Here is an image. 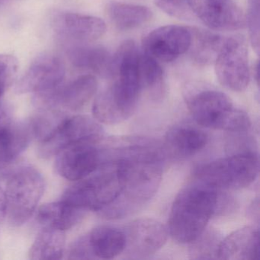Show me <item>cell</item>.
<instances>
[{"label":"cell","instance_id":"obj_27","mask_svg":"<svg viewBox=\"0 0 260 260\" xmlns=\"http://www.w3.org/2000/svg\"><path fill=\"white\" fill-rule=\"evenodd\" d=\"M139 77L141 89H149L155 95L164 89V71L158 60L147 53L140 52Z\"/></svg>","mask_w":260,"mask_h":260},{"label":"cell","instance_id":"obj_10","mask_svg":"<svg viewBox=\"0 0 260 260\" xmlns=\"http://www.w3.org/2000/svg\"><path fill=\"white\" fill-rule=\"evenodd\" d=\"M140 52L133 41H125L112 57L111 76L116 77L111 86L126 104L136 107L141 86L139 77Z\"/></svg>","mask_w":260,"mask_h":260},{"label":"cell","instance_id":"obj_19","mask_svg":"<svg viewBox=\"0 0 260 260\" xmlns=\"http://www.w3.org/2000/svg\"><path fill=\"white\" fill-rule=\"evenodd\" d=\"M86 235L94 258H115L124 250V233L113 226H97Z\"/></svg>","mask_w":260,"mask_h":260},{"label":"cell","instance_id":"obj_34","mask_svg":"<svg viewBox=\"0 0 260 260\" xmlns=\"http://www.w3.org/2000/svg\"><path fill=\"white\" fill-rule=\"evenodd\" d=\"M7 214V197L5 191L0 187V221L6 218Z\"/></svg>","mask_w":260,"mask_h":260},{"label":"cell","instance_id":"obj_26","mask_svg":"<svg viewBox=\"0 0 260 260\" xmlns=\"http://www.w3.org/2000/svg\"><path fill=\"white\" fill-rule=\"evenodd\" d=\"M68 117L66 114L54 108L41 109L39 113L28 120L33 138L39 142L48 139L60 127Z\"/></svg>","mask_w":260,"mask_h":260},{"label":"cell","instance_id":"obj_33","mask_svg":"<svg viewBox=\"0 0 260 260\" xmlns=\"http://www.w3.org/2000/svg\"><path fill=\"white\" fill-rule=\"evenodd\" d=\"M13 123V112L11 107L5 102L0 100V136Z\"/></svg>","mask_w":260,"mask_h":260},{"label":"cell","instance_id":"obj_25","mask_svg":"<svg viewBox=\"0 0 260 260\" xmlns=\"http://www.w3.org/2000/svg\"><path fill=\"white\" fill-rule=\"evenodd\" d=\"M189 50L193 60L199 64H210L215 61L224 39L211 31L191 28Z\"/></svg>","mask_w":260,"mask_h":260},{"label":"cell","instance_id":"obj_32","mask_svg":"<svg viewBox=\"0 0 260 260\" xmlns=\"http://www.w3.org/2000/svg\"><path fill=\"white\" fill-rule=\"evenodd\" d=\"M68 258L69 259H92L93 255L89 248L87 235L77 239L71 244L68 249Z\"/></svg>","mask_w":260,"mask_h":260},{"label":"cell","instance_id":"obj_20","mask_svg":"<svg viewBox=\"0 0 260 260\" xmlns=\"http://www.w3.org/2000/svg\"><path fill=\"white\" fill-rule=\"evenodd\" d=\"M86 211L60 200L42 205L38 210L37 220L42 226L67 231L79 223Z\"/></svg>","mask_w":260,"mask_h":260},{"label":"cell","instance_id":"obj_15","mask_svg":"<svg viewBox=\"0 0 260 260\" xmlns=\"http://www.w3.org/2000/svg\"><path fill=\"white\" fill-rule=\"evenodd\" d=\"M55 28L62 36L80 42L98 40L106 31V23L100 18L72 13L59 15Z\"/></svg>","mask_w":260,"mask_h":260},{"label":"cell","instance_id":"obj_1","mask_svg":"<svg viewBox=\"0 0 260 260\" xmlns=\"http://www.w3.org/2000/svg\"><path fill=\"white\" fill-rule=\"evenodd\" d=\"M130 146L120 150L116 164L121 182L118 197L104 209L102 217L121 218L145 205L156 194L162 179V155L152 146Z\"/></svg>","mask_w":260,"mask_h":260},{"label":"cell","instance_id":"obj_14","mask_svg":"<svg viewBox=\"0 0 260 260\" xmlns=\"http://www.w3.org/2000/svg\"><path fill=\"white\" fill-rule=\"evenodd\" d=\"M125 247L130 255L146 257L159 251L167 243L168 231L160 222L152 218H139L124 228Z\"/></svg>","mask_w":260,"mask_h":260},{"label":"cell","instance_id":"obj_31","mask_svg":"<svg viewBox=\"0 0 260 260\" xmlns=\"http://www.w3.org/2000/svg\"><path fill=\"white\" fill-rule=\"evenodd\" d=\"M155 4L170 16L179 19H187L191 16L188 0H154Z\"/></svg>","mask_w":260,"mask_h":260},{"label":"cell","instance_id":"obj_8","mask_svg":"<svg viewBox=\"0 0 260 260\" xmlns=\"http://www.w3.org/2000/svg\"><path fill=\"white\" fill-rule=\"evenodd\" d=\"M215 73L219 83L234 92H242L249 83V58L244 38L234 36L223 41L216 58Z\"/></svg>","mask_w":260,"mask_h":260},{"label":"cell","instance_id":"obj_9","mask_svg":"<svg viewBox=\"0 0 260 260\" xmlns=\"http://www.w3.org/2000/svg\"><path fill=\"white\" fill-rule=\"evenodd\" d=\"M103 138V128L98 121L86 115L68 116L50 138L39 142L38 155L42 159H50L68 146L98 142Z\"/></svg>","mask_w":260,"mask_h":260},{"label":"cell","instance_id":"obj_17","mask_svg":"<svg viewBox=\"0 0 260 260\" xmlns=\"http://www.w3.org/2000/svg\"><path fill=\"white\" fill-rule=\"evenodd\" d=\"M97 89L98 82L94 76H81L60 86L54 105L55 107L61 106L71 111L80 110L90 101Z\"/></svg>","mask_w":260,"mask_h":260},{"label":"cell","instance_id":"obj_28","mask_svg":"<svg viewBox=\"0 0 260 260\" xmlns=\"http://www.w3.org/2000/svg\"><path fill=\"white\" fill-rule=\"evenodd\" d=\"M220 237L214 231H206L191 242L189 254L194 259H211L217 258Z\"/></svg>","mask_w":260,"mask_h":260},{"label":"cell","instance_id":"obj_7","mask_svg":"<svg viewBox=\"0 0 260 260\" xmlns=\"http://www.w3.org/2000/svg\"><path fill=\"white\" fill-rule=\"evenodd\" d=\"M65 68L59 57L46 54L38 57L16 83L17 93L34 92L42 109L54 108L56 94L63 84Z\"/></svg>","mask_w":260,"mask_h":260},{"label":"cell","instance_id":"obj_2","mask_svg":"<svg viewBox=\"0 0 260 260\" xmlns=\"http://www.w3.org/2000/svg\"><path fill=\"white\" fill-rule=\"evenodd\" d=\"M218 199L217 189L199 181L185 187L170 211L167 231L173 240L190 243L197 239L217 211Z\"/></svg>","mask_w":260,"mask_h":260},{"label":"cell","instance_id":"obj_16","mask_svg":"<svg viewBox=\"0 0 260 260\" xmlns=\"http://www.w3.org/2000/svg\"><path fill=\"white\" fill-rule=\"evenodd\" d=\"M259 232L255 226H245L231 233L220 242L217 258L256 260L259 258Z\"/></svg>","mask_w":260,"mask_h":260},{"label":"cell","instance_id":"obj_18","mask_svg":"<svg viewBox=\"0 0 260 260\" xmlns=\"http://www.w3.org/2000/svg\"><path fill=\"white\" fill-rule=\"evenodd\" d=\"M32 139L28 120L13 122L0 136V170L13 164L25 151Z\"/></svg>","mask_w":260,"mask_h":260},{"label":"cell","instance_id":"obj_29","mask_svg":"<svg viewBox=\"0 0 260 260\" xmlns=\"http://www.w3.org/2000/svg\"><path fill=\"white\" fill-rule=\"evenodd\" d=\"M260 0H248L246 24L249 28L251 45L257 54L259 53Z\"/></svg>","mask_w":260,"mask_h":260},{"label":"cell","instance_id":"obj_13","mask_svg":"<svg viewBox=\"0 0 260 260\" xmlns=\"http://www.w3.org/2000/svg\"><path fill=\"white\" fill-rule=\"evenodd\" d=\"M191 13L215 31H236L246 25L241 9L233 0H188Z\"/></svg>","mask_w":260,"mask_h":260},{"label":"cell","instance_id":"obj_22","mask_svg":"<svg viewBox=\"0 0 260 260\" xmlns=\"http://www.w3.org/2000/svg\"><path fill=\"white\" fill-rule=\"evenodd\" d=\"M208 143L205 132L190 126L176 127L168 132L167 144L179 156H190L203 150Z\"/></svg>","mask_w":260,"mask_h":260},{"label":"cell","instance_id":"obj_5","mask_svg":"<svg viewBox=\"0 0 260 260\" xmlns=\"http://www.w3.org/2000/svg\"><path fill=\"white\" fill-rule=\"evenodd\" d=\"M258 170L257 155L244 152L203 164L198 167L196 176L199 182L216 189L237 190L251 185Z\"/></svg>","mask_w":260,"mask_h":260},{"label":"cell","instance_id":"obj_30","mask_svg":"<svg viewBox=\"0 0 260 260\" xmlns=\"http://www.w3.org/2000/svg\"><path fill=\"white\" fill-rule=\"evenodd\" d=\"M18 71V60L7 54H0V100L15 80Z\"/></svg>","mask_w":260,"mask_h":260},{"label":"cell","instance_id":"obj_23","mask_svg":"<svg viewBox=\"0 0 260 260\" xmlns=\"http://www.w3.org/2000/svg\"><path fill=\"white\" fill-rule=\"evenodd\" d=\"M107 15L111 22L119 30H131L142 26L151 20V10L144 6L124 3L108 4Z\"/></svg>","mask_w":260,"mask_h":260},{"label":"cell","instance_id":"obj_3","mask_svg":"<svg viewBox=\"0 0 260 260\" xmlns=\"http://www.w3.org/2000/svg\"><path fill=\"white\" fill-rule=\"evenodd\" d=\"M188 109L199 125L231 133H245L250 128L247 114L236 109L228 95L213 89L196 92L188 99Z\"/></svg>","mask_w":260,"mask_h":260},{"label":"cell","instance_id":"obj_6","mask_svg":"<svg viewBox=\"0 0 260 260\" xmlns=\"http://www.w3.org/2000/svg\"><path fill=\"white\" fill-rule=\"evenodd\" d=\"M45 191L43 176L36 169L22 167L9 176L6 218L13 226L25 223L37 208Z\"/></svg>","mask_w":260,"mask_h":260},{"label":"cell","instance_id":"obj_24","mask_svg":"<svg viewBox=\"0 0 260 260\" xmlns=\"http://www.w3.org/2000/svg\"><path fill=\"white\" fill-rule=\"evenodd\" d=\"M64 246V231L43 226L31 245L28 255L33 260L60 259Z\"/></svg>","mask_w":260,"mask_h":260},{"label":"cell","instance_id":"obj_11","mask_svg":"<svg viewBox=\"0 0 260 260\" xmlns=\"http://www.w3.org/2000/svg\"><path fill=\"white\" fill-rule=\"evenodd\" d=\"M100 142L77 143L63 149L56 156L57 173L71 181H80L95 173L103 165Z\"/></svg>","mask_w":260,"mask_h":260},{"label":"cell","instance_id":"obj_4","mask_svg":"<svg viewBox=\"0 0 260 260\" xmlns=\"http://www.w3.org/2000/svg\"><path fill=\"white\" fill-rule=\"evenodd\" d=\"M121 182L115 161L104 164L95 173L68 188L61 200L86 211H99L119 196Z\"/></svg>","mask_w":260,"mask_h":260},{"label":"cell","instance_id":"obj_12","mask_svg":"<svg viewBox=\"0 0 260 260\" xmlns=\"http://www.w3.org/2000/svg\"><path fill=\"white\" fill-rule=\"evenodd\" d=\"M191 28L179 25H165L149 33L143 42V50L162 62H172L189 50Z\"/></svg>","mask_w":260,"mask_h":260},{"label":"cell","instance_id":"obj_21","mask_svg":"<svg viewBox=\"0 0 260 260\" xmlns=\"http://www.w3.org/2000/svg\"><path fill=\"white\" fill-rule=\"evenodd\" d=\"M71 63L80 69L87 70L100 75L111 76L112 56L106 48L95 45H80L70 49Z\"/></svg>","mask_w":260,"mask_h":260}]
</instances>
